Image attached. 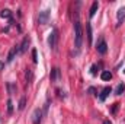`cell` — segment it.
<instances>
[{
  "label": "cell",
  "mask_w": 125,
  "mask_h": 124,
  "mask_svg": "<svg viewBox=\"0 0 125 124\" xmlns=\"http://www.w3.org/2000/svg\"><path fill=\"white\" fill-rule=\"evenodd\" d=\"M29 42H31V38H29V37H25V38H23V41H22V44L19 45V53H25V51L28 50Z\"/></svg>",
  "instance_id": "obj_9"
},
{
  "label": "cell",
  "mask_w": 125,
  "mask_h": 124,
  "mask_svg": "<svg viewBox=\"0 0 125 124\" xmlns=\"http://www.w3.org/2000/svg\"><path fill=\"white\" fill-rule=\"evenodd\" d=\"M25 102H26V99H25V96H22L21 101H19V110H23L25 108Z\"/></svg>",
  "instance_id": "obj_17"
},
{
  "label": "cell",
  "mask_w": 125,
  "mask_h": 124,
  "mask_svg": "<svg viewBox=\"0 0 125 124\" xmlns=\"http://www.w3.org/2000/svg\"><path fill=\"white\" fill-rule=\"evenodd\" d=\"M13 112V102L12 99H7V114H12Z\"/></svg>",
  "instance_id": "obj_16"
},
{
  "label": "cell",
  "mask_w": 125,
  "mask_h": 124,
  "mask_svg": "<svg viewBox=\"0 0 125 124\" xmlns=\"http://www.w3.org/2000/svg\"><path fill=\"white\" fill-rule=\"evenodd\" d=\"M100 77H102V80H111L112 79V73L111 72H108V70H105V72H102V74H100Z\"/></svg>",
  "instance_id": "obj_13"
},
{
  "label": "cell",
  "mask_w": 125,
  "mask_h": 124,
  "mask_svg": "<svg viewBox=\"0 0 125 124\" xmlns=\"http://www.w3.org/2000/svg\"><path fill=\"white\" fill-rule=\"evenodd\" d=\"M32 60H33V63L38 62V53H36V50H35V48L32 50Z\"/></svg>",
  "instance_id": "obj_19"
},
{
  "label": "cell",
  "mask_w": 125,
  "mask_h": 124,
  "mask_svg": "<svg viewBox=\"0 0 125 124\" xmlns=\"http://www.w3.org/2000/svg\"><path fill=\"white\" fill-rule=\"evenodd\" d=\"M60 77H61V72H60V69H58V67L52 69V72H51V74H50L51 82H58V80H60Z\"/></svg>",
  "instance_id": "obj_6"
},
{
  "label": "cell",
  "mask_w": 125,
  "mask_h": 124,
  "mask_svg": "<svg viewBox=\"0 0 125 124\" xmlns=\"http://www.w3.org/2000/svg\"><path fill=\"white\" fill-rule=\"evenodd\" d=\"M96 69H97V66L93 64V66H92V74H96Z\"/></svg>",
  "instance_id": "obj_20"
},
{
  "label": "cell",
  "mask_w": 125,
  "mask_h": 124,
  "mask_svg": "<svg viewBox=\"0 0 125 124\" xmlns=\"http://www.w3.org/2000/svg\"><path fill=\"white\" fill-rule=\"evenodd\" d=\"M87 38H89V44H92L93 35H92V25H90V24H87Z\"/></svg>",
  "instance_id": "obj_15"
},
{
  "label": "cell",
  "mask_w": 125,
  "mask_h": 124,
  "mask_svg": "<svg viewBox=\"0 0 125 124\" xmlns=\"http://www.w3.org/2000/svg\"><path fill=\"white\" fill-rule=\"evenodd\" d=\"M82 44H83V26H82L80 21L76 19V22H74V47L77 51H80Z\"/></svg>",
  "instance_id": "obj_1"
},
{
  "label": "cell",
  "mask_w": 125,
  "mask_h": 124,
  "mask_svg": "<svg viewBox=\"0 0 125 124\" xmlns=\"http://www.w3.org/2000/svg\"><path fill=\"white\" fill-rule=\"evenodd\" d=\"M0 16L4 18V19H10V18H12V12H10L9 9H3V10L0 12Z\"/></svg>",
  "instance_id": "obj_12"
},
{
  "label": "cell",
  "mask_w": 125,
  "mask_h": 124,
  "mask_svg": "<svg viewBox=\"0 0 125 124\" xmlns=\"http://www.w3.org/2000/svg\"><path fill=\"white\" fill-rule=\"evenodd\" d=\"M96 50H97L99 54H106V51H108V44H106V41H105V39H100V42L97 44Z\"/></svg>",
  "instance_id": "obj_5"
},
{
  "label": "cell",
  "mask_w": 125,
  "mask_h": 124,
  "mask_svg": "<svg viewBox=\"0 0 125 124\" xmlns=\"http://www.w3.org/2000/svg\"><path fill=\"white\" fill-rule=\"evenodd\" d=\"M42 115H44V111L36 108L32 114V124H41L42 123Z\"/></svg>",
  "instance_id": "obj_4"
},
{
  "label": "cell",
  "mask_w": 125,
  "mask_h": 124,
  "mask_svg": "<svg viewBox=\"0 0 125 124\" xmlns=\"http://www.w3.org/2000/svg\"><path fill=\"white\" fill-rule=\"evenodd\" d=\"M7 89H9V93H13V91H16V86L9 82V83H7Z\"/></svg>",
  "instance_id": "obj_18"
},
{
  "label": "cell",
  "mask_w": 125,
  "mask_h": 124,
  "mask_svg": "<svg viewBox=\"0 0 125 124\" xmlns=\"http://www.w3.org/2000/svg\"><path fill=\"white\" fill-rule=\"evenodd\" d=\"M19 53V45H15V47H12L10 48V51H9V54H7V63L13 62V59H15V56Z\"/></svg>",
  "instance_id": "obj_8"
},
{
  "label": "cell",
  "mask_w": 125,
  "mask_h": 124,
  "mask_svg": "<svg viewBox=\"0 0 125 124\" xmlns=\"http://www.w3.org/2000/svg\"><path fill=\"white\" fill-rule=\"evenodd\" d=\"M57 42H58V29L54 28L51 31V34H50V37H48V45H50V48L55 50L57 48Z\"/></svg>",
  "instance_id": "obj_2"
},
{
  "label": "cell",
  "mask_w": 125,
  "mask_h": 124,
  "mask_svg": "<svg viewBox=\"0 0 125 124\" xmlns=\"http://www.w3.org/2000/svg\"><path fill=\"white\" fill-rule=\"evenodd\" d=\"M124 91H125V85L124 83H121V85L116 86V89H115V95H121Z\"/></svg>",
  "instance_id": "obj_14"
},
{
  "label": "cell",
  "mask_w": 125,
  "mask_h": 124,
  "mask_svg": "<svg viewBox=\"0 0 125 124\" xmlns=\"http://www.w3.org/2000/svg\"><path fill=\"white\" fill-rule=\"evenodd\" d=\"M97 9H99V1H93V3H92V7H90V10H89V16H90V18H93L94 15H96Z\"/></svg>",
  "instance_id": "obj_10"
},
{
  "label": "cell",
  "mask_w": 125,
  "mask_h": 124,
  "mask_svg": "<svg viewBox=\"0 0 125 124\" xmlns=\"http://www.w3.org/2000/svg\"><path fill=\"white\" fill-rule=\"evenodd\" d=\"M103 124H112V123H111V121H108V120H105V121H103Z\"/></svg>",
  "instance_id": "obj_21"
},
{
  "label": "cell",
  "mask_w": 125,
  "mask_h": 124,
  "mask_svg": "<svg viewBox=\"0 0 125 124\" xmlns=\"http://www.w3.org/2000/svg\"><path fill=\"white\" fill-rule=\"evenodd\" d=\"M1 69H3V63H0V70H1Z\"/></svg>",
  "instance_id": "obj_22"
},
{
  "label": "cell",
  "mask_w": 125,
  "mask_h": 124,
  "mask_svg": "<svg viewBox=\"0 0 125 124\" xmlns=\"http://www.w3.org/2000/svg\"><path fill=\"white\" fill-rule=\"evenodd\" d=\"M111 92H112V89H111L109 86H106V88H105V89L102 91L100 96H99V99H100V101H105V99H106V96H108V95H109Z\"/></svg>",
  "instance_id": "obj_11"
},
{
  "label": "cell",
  "mask_w": 125,
  "mask_h": 124,
  "mask_svg": "<svg viewBox=\"0 0 125 124\" xmlns=\"http://www.w3.org/2000/svg\"><path fill=\"white\" fill-rule=\"evenodd\" d=\"M50 18H51V10H50V9H45V10L39 12V16H38V22H39V25H45V24H48Z\"/></svg>",
  "instance_id": "obj_3"
},
{
  "label": "cell",
  "mask_w": 125,
  "mask_h": 124,
  "mask_svg": "<svg viewBox=\"0 0 125 124\" xmlns=\"http://www.w3.org/2000/svg\"><path fill=\"white\" fill-rule=\"evenodd\" d=\"M116 16H118V24H116V26H119V25H122V22L125 21V6H122V7L118 9Z\"/></svg>",
  "instance_id": "obj_7"
}]
</instances>
